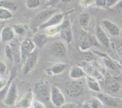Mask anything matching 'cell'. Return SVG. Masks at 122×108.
Instances as JSON below:
<instances>
[{"mask_svg":"<svg viewBox=\"0 0 122 108\" xmlns=\"http://www.w3.org/2000/svg\"><path fill=\"white\" fill-rule=\"evenodd\" d=\"M67 64L64 62H58L54 64L46 70V73L49 76L60 75L63 73L66 68Z\"/></svg>","mask_w":122,"mask_h":108,"instance_id":"cell-18","label":"cell"},{"mask_svg":"<svg viewBox=\"0 0 122 108\" xmlns=\"http://www.w3.org/2000/svg\"><path fill=\"white\" fill-rule=\"evenodd\" d=\"M84 83L79 80H73L68 84L66 91L69 96L71 97H77L81 96L84 91Z\"/></svg>","mask_w":122,"mask_h":108,"instance_id":"cell-2","label":"cell"},{"mask_svg":"<svg viewBox=\"0 0 122 108\" xmlns=\"http://www.w3.org/2000/svg\"><path fill=\"white\" fill-rule=\"evenodd\" d=\"M32 40L36 47L42 48L47 43L48 36L45 33H38L33 36Z\"/></svg>","mask_w":122,"mask_h":108,"instance_id":"cell-21","label":"cell"},{"mask_svg":"<svg viewBox=\"0 0 122 108\" xmlns=\"http://www.w3.org/2000/svg\"><path fill=\"white\" fill-rule=\"evenodd\" d=\"M8 44L11 48L13 58H14V62L15 64H19L21 61L20 43L17 39H14L13 41L10 42Z\"/></svg>","mask_w":122,"mask_h":108,"instance_id":"cell-17","label":"cell"},{"mask_svg":"<svg viewBox=\"0 0 122 108\" xmlns=\"http://www.w3.org/2000/svg\"><path fill=\"white\" fill-rule=\"evenodd\" d=\"M85 79L87 85H88V88L91 90H92L94 92L98 93H101V86H100V83H99V82L98 81V80L96 78L91 77L90 75H86Z\"/></svg>","mask_w":122,"mask_h":108,"instance_id":"cell-22","label":"cell"},{"mask_svg":"<svg viewBox=\"0 0 122 108\" xmlns=\"http://www.w3.org/2000/svg\"><path fill=\"white\" fill-rule=\"evenodd\" d=\"M13 18V14L11 11L4 8L0 7V20L7 21Z\"/></svg>","mask_w":122,"mask_h":108,"instance_id":"cell-27","label":"cell"},{"mask_svg":"<svg viewBox=\"0 0 122 108\" xmlns=\"http://www.w3.org/2000/svg\"><path fill=\"white\" fill-rule=\"evenodd\" d=\"M105 84L107 89V94H117L120 92L122 86L116 78L114 77H108L105 80Z\"/></svg>","mask_w":122,"mask_h":108,"instance_id":"cell-14","label":"cell"},{"mask_svg":"<svg viewBox=\"0 0 122 108\" xmlns=\"http://www.w3.org/2000/svg\"><path fill=\"white\" fill-rule=\"evenodd\" d=\"M52 54L57 57H64L67 55V50L65 44L61 41H56L51 45Z\"/></svg>","mask_w":122,"mask_h":108,"instance_id":"cell-15","label":"cell"},{"mask_svg":"<svg viewBox=\"0 0 122 108\" xmlns=\"http://www.w3.org/2000/svg\"><path fill=\"white\" fill-rule=\"evenodd\" d=\"M8 80L4 78H0V92L4 90L8 85Z\"/></svg>","mask_w":122,"mask_h":108,"instance_id":"cell-34","label":"cell"},{"mask_svg":"<svg viewBox=\"0 0 122 108\" xmlns=\"http://www.w3.org/2000/svg\"><path fill=\"white\" fill-rule=\"evenodd\" d=\"M0 7L10 10V11H16L19 8V5L16 3L9 1H0Z\"/></svg>","mask_w":122,"mask_h":108,"instance_id":"cell-25","label":"cell"},{"mask_svg":"<svg viewBox=\"0 0 122 108\" xmlns=\"http://www.w3.org/2000/svg\"><path fill=\"white\" fill-rule=\"evenodd\" d=\"M97 97L102 102L103 105L113 108H122L121 100L106 93H100Z\"/></svg>","mask_w":122,"mask_h":108,"instance_id":"cell-4","label":"cell"},{"mask_svg":"<svg viewBox=\"0 0 122 108\" xmlns=\"http://www.w3.org/2000/svg\"><path fill=\"white\" fill-rule=\"evenodd\" d=\"M36 46L32 40L29 38H26L20 43L21 53V61L24 62L29 55L35 51Z\"/></svg>","mask_w":122,"mask_h":108,"instance_id":"cell-9","label":"cell"},{"mask_svg":"<svg viewBox=\"0 0 122 108\" xmlns=\"http://www.w3.org/2000/svg\"><path fill=\"white\" fill-rule=\"evenodd\" d=\"M60 36L63 40L67 44L72 43L73 40V34L72 28L71 24L69 19L64 20L63 23L61 24Z\"/></svg>","mask_w":122,"mask_h":108,"instance_id":"cell-7","label":"cell"},{"mask_svg":"<svg viewBox=\"0 0 122 108\" xmlns=\"http://www.w3.org/2000/svg\"><path fill=\"white\" fill-rule=\"evenodd\" d=\"M50 101L54 106L60 108L66 103V99L60 89L55 85L51 86Z\"/></svg>","mask_w":122,"mask_h":108,"instance_id":"cell-5","label":"cell"},{"mask_svg":"<svg viewBox=\"0 0 122 108\" xmlns=\"http://www.w3.org/2000/svg\"><path fill=\"white\" fill-rule=\"evenodd\" d=\"M120 97H121V99H122V87L121 90H120Z\"/></svg>","mask_w":122,"mask_h":108,"instance_id":"cell-39","label":"cell"},{"mask_svg":"<svg viewBox=\"0 0 122 108\" xmlns=\"http://www.w3.org/2000/svg\"><path fill=\"white\" fill-rule=\"evenodd\" d=\"M61 29V27L60 24L58 25V26L48 27L44 31H45V33L47 36L54 37L60 34Z\"/></svg>","mask_w":122,"mask_h":108,"instance_id":"cell-26","label":"cell"},{"mask_svg":"<svg viewBox=\"0 0 122 108\" xmlns=\"http://www.w3.org/2000/svg\"><path fill=\"white\" fill-rule=\"evenodd\" d=\"M60 108H77V104L73 102H66Z\"/></svg>","mask_w":122,"mask_h":108,"instance_id":"cell-37","label":"cell"},{"mask_svg":"<svg viewBox=\"0 0 122 108\" xmlns=\"http://www.w3.org/2000/svg\"><path fill=\"white\" fill-rule=\"evenodd\" d=\"M15 35L13 27L5 26L0 32V40L3 43H10L15 39Z\"/></svg>","mask_w":122,"mask_h":108,"instance_id":"cell-16","label":"cell"},{"mask_svg":"<svg viewBox=\"0 0 122 108\" xmlns=\"http://www.w3.org/2000/svg\"><path fill=\"white\" fill-rule=\"evenodd\" d=\"M35 93L38 100L45 103L50 100L51 86L46 80H40L35 84Z\"/></svg>","mask_w":122,"mask_h":108,"instance_id":"cell-1","label":"cell"},{"mask_svg":"<svg viewBox=\"0 0 122 108\" xmlns=\"http://www.w3.org/2000/svg\"><path fill=\"white\" fill-rule=\"evenodd\" d=\"M90 19V15L88 13H82L79 16V23L84 32H86Z\"/></svg>","mask_w":122,"mask_h":108,"instance_id":"cell-24","label":"cell"},{"mask_svg":"<svg viewBox=\"0 0 122 108\" xmlns=\"http://www.w3.org/2000/svg\"><path fill=\"white\" fill-rule=\"evenodd\" d=\"M95 30V37L98 42L104 47H109L111 45L110 40L102 26L100 25H97Z\"/></svg>","mask_w":122,"mask_h":108,"instance_id":"cell-12","label":"cell"},{"mask_svg":"<svg viewBox=\"0 0 122 108\" xmlns=\"http://www.w3.org/2000/svg\"><path fill=\"white\" fill-rule=\"evenodd\" d=\"M60 13V10L58 8H48L39 11L35 17V20L37 22H39V25L44 23L49 20L52 16L57 13Z\"/></svg>","mask_w":122,"mask_h":108,"instance_id":"cell-11","label":"cell"},{"mask_svg":"<svg viewBox=\"0 0 122 108\" xmlns=\"http://www.w3.org/2000/svg\"><path fill=\"white\" fill-rule=\"evenodd\" d=\"M70 13V11L66 12L65 13H61V12L57 13V14H54L53 16L51 17L46 22L39 25L37 27V28H38V30H45L48 27L61 24L63 21H64V18H65L66 15Z\"/></svg>","mask_w":122,"mask_h":108,"instance_id":"cell-3","label":"cell"},{"mask_svg":"<svg viewBox=\"0 0 122 108\" xmlns=\"http://www.w3.org/2000/svg\"><path fill=\"white\" fill-rule=\"evenodd\" d=\"M113 9L117 13H122V0H119L117 4L113 8Z\"/></svg>","mask_w":122,"mask_h":108,"instance_id":"cell-36","label":"cell"},{"mask_svg":"<svg viewBox=\"0 0 122 108\" xmlns=\"http://www.w3.org/2000/svg\"><path fill=\"white\" fill-rule=\"evenodd\" d=\"M41 4V1L39 0H27L26 1V5L29 9H36Z\"/></svg>","mask_w":122,"mask_h":108,"instance_id":"cell-29","label":"cell"},{"mask_svg":"<svg viewBox=\"0 0 122 108\" xmlns=\"http://www.w3.org/2000/svg\"><path fill=\"white\" fill-rule=\"evenodd\" d=\"M18 93L17 84L13 82L10 87L6 96L3 100L4 104L8 107L15 106L17 102Z\"/></svg>","mask_w":122,"mask_h":108,"instance_id":"cell-6","label":"cell"},{"mask_svg":"<svg viewBox=\"0 0 122 108\" xmlns=\"http://www.w3.org/2000/svg\"><path fill=\"white\" fill-rule=\"evenodd\" d=\"M103 104L98 97H91L86 100L82 104V108H102Z\"/></svg>","mask_w":122,"mask_h":108,"instance_id":"cell-23","label":"cell"},{"mask_svg":"<svg viewBox=\"0 0 122 108\" xmlns=\"http://www.w3.org/2000/svg\"><path fill=\"white\" fill-rule=\"evenodd\" d=\"M86 73L81 66L75 65L69 71V77L73 80H79L82 78H85Z\"/></svg>","mask_w":122,"mask_h":108,"instance_id":"cell-20","label":"cell"},{"mask_svg":"<svg viewBox=\"0 0 122 108\" xmlns=\"http://www.w3.org/2000/svg\"><path fill=\"white\" fill-rule=\"evenodd\" d=\"M34 92L32 89H29L25 94L17 100L15 103L16 108H30L32 107L34 100Z\"/></svg>","mask_w":122,"mask_h":108,"instance_id":"cell-8","label":"cell"},{"mask_svg":"<svg viewBox=\"0 0 122 108\" xmlns=\"http://www.w3.org/2000/svg\"><path fill=\"white\" fill-rule=\"evenodd\" d=\"M121 64H122V61H121Z\"/></svg>","mask_w":122,"mask_h":108,"instance_id":"cell-40","label":"cell"},{"mask_svg":"<svg viewBox=\"0 0 122 108\" xmlns=\"http://www.w3.org/2000/svg\"><path fill=\"white\" fill-rule=\"evenodd\" d=\"M38 62V52L35 51L28 56L24 62L23 67V72L24 74L26 75L30 73L34 69Z\"/></svg>","mask_w":122,"mask_h":108,"instance_id":"cell-10","label":"cell"},{"mask_svg":"<svg viewBox=\"0 0 122 108\" xmlns=\"http://www.w3.org/2000/svg\"><path fill=\"white\" fill-rule=\"evenodd\" d=\"M80 5L84 8H88L92 4H95V1L93 0H82L79 1Z\"/></svg>","mask_w":122,"mask_h":108,"instance_id":"cell-32","label":"cell"},{"mask_svg":"<svg viewBox=\"0 0 122 108\" xmlns=\"http://www.w3.org/2000/svg\"><path fill=\"white\" fill-rule=\"evenodd\" d=\"M94 45V39L91 38L89 36L86 34H82L80 38L79 48L82 51H86L89 50Z\"/></svg>","mask_w":122,"mask_h":108,"instance_id":"cell-19","label":"cell"},{"mask_svg":"<svg viewBox=\"0 0 122 108\" xmlns=\"http://www.w3.org/2000/svg\"><path fill=\"white\" fill-rule=\"evenodd\" d=\"M117 51H118V53H119V54L121 55L122 56V44L120 45V46H119V47H118V49H117Z\"/></svg>","mask_w":122,"mask_h":108,"instance_id":"cell-38","label":"cell"},{"mask_svg":"<svg viewBox=\"0 0 122 108\" xmlns=\"http://www.w3.org/2000/svg\"><path fill=\"white\" fill-rule=\"evenodd\" d=\"M104 62L106 65L107 66V67H108L109 68L114 70V71H116L117 70H118L117 65L111 59H108V58H105Z\"/></svg>","mask_w":122,"mask_h":108,"instance_id":"cell-31","label":"cell"},{"mask_svg":"<svg viewBox=\"0 0 122 108\" xmlns=\"http://www.w3.org/2000/svg\"><path fill=\"white\" fill-rule=\"evenodd\" d=\"M102 27L104 30L107 31L108 34L113 37H117L119 36L120 33V30L119 26L112 21L107 19H105L102 21Z\"/></svg>","mask_w":122,"mask_h":108,"instance_id":"cell-13","label":"cell"},{"mask_svg":"<svg viewBox=\"0 0 122 108\" xmlns=\"http://www.w3.org/2000/svg\"><path fill=\"white\" fill-rule=\"evenodd\" d=\"M32 107L33 108H46L44 103L38 100H35L33 101Z\"/></svg>","mask_w":122,"mask_h":108,"instance_id":"cell-33","label":"cell"},{"mask_svg":"<svg viewBox=\"0 0 122 108\" xmlns=\"http://www.w3.org/2000/svg\"><path fill=\"white\" fill-rule=\"evenodd\" d=\"M5 54L6 57L8 58V60L11 62H14V58H13V52H12L11 48L9 44L7 45L5 47Z\"/></svg>","mask_w":122,"mask_h":108,"instance_id":"cell-30","label":"cell"},{"mask_svg":"<svg viewBox=\"0 0 122 108\" xmlns=\"http://www.w3.org/2000/svg\"><path fill=\"white\" fill-rule=\"evenodd\" d=\"M14 32L15 34L20 36H24L26 34V28L25 25L17 24H14L13 27Z\"/></svg>","mask_w":122,"mask_h":108,"instance_id":"cell-28","label":"cell"},{"mask_svg":"<svg viewBox=\"0 0 122 108\" xmlns=\"http://www.w3.org/2000/svg\"><path fill=\"white\" fill-rule=\"evenodd\" d=\"M7 66L5 63L2 60L0 59V75L5 74V73L7 71Z\"/></svg>","mask_w":122,"mask_h":108,"instance_id":"cell-35","label":"cell"},{"mask_svg":"<svg viewBox=\"0 0 122 108\" xmlns=\"http://www.w3.org/2000/svg\"><path fill=\"white\" fill-rule=\"evenodd\" d=\"M32 108V107H31V108Z\"/></svg>","mask_w":122,"mask_h":108,"instance_id":"cell-41","label":"cell"}]
</instances>
